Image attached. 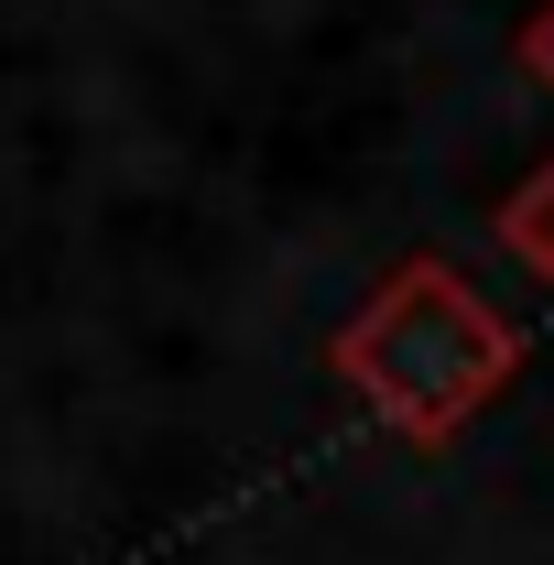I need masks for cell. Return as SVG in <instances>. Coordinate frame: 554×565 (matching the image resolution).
Listing matches in <instances>:
<instances>
[{"mask_svg": "<svg viewBox=\"0 0 554 565\" xmlns=\"http://www.w3.org/2000/svg\"><path fill=\"white\" fill-rule=\"evenodd\" d=\"M511 359H522V338H511L435 250L392 262V273L359 294V316L327 338V370H338L392 435H414V446H446V435L511 381Z\"/></svg>", "mask_w": 554, "mask_h": 565, "instance_id": "cell-1", "label": "cell"}, {"mask_svg": "<svg viewBox=\"0 0 554 565\" xmlns=\"http://www.w3.org/2000/svg\"><path fill=\"white\" fill-rule=\"evenodd\" d=\"M511 55H522V76H544V98H554V0L522 22V44H511Z\"/></svg>", "mask_w": 554, "mask_h": 565, "instance_id": "cell-3", "label": "cell"}, {"mask_svg": "<svg viewBox=\"0 0 554 565\" xmlns=\"http://www.w3.org/2000/svg\"><path fill=\"white\" fill-rule=\"evenodd\" d=\"M489 228H500V250H522L533 273H554V163H544V174H522V185L489 207Z\"/></svg>", "mask_w": 554, "mask_h": 565, "instance_id": "cell-2", "label": "cell"}]
</instances>
